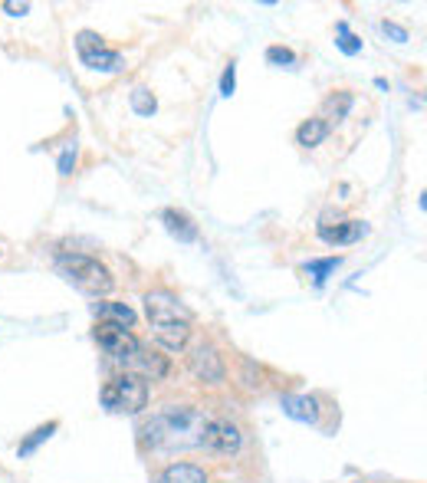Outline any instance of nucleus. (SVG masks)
Here are the masks:
<instances>
[{
  "label": "nucleus",
  "instance_id": "f257e3e1",
  "mask_svg": "<svg viewBox=\"0 0 427 483\" xmlns=\"http://www.w3.org/2000/svg\"><path fill=\"white\" fill-rule=\"evenodd\" d=\"M208 415L200 407L191 405H174L165 407L142 427V441L162 451H174V447H200V434H204Z\"/></svg>",
  "mask_w": 427,
  "mask_h": 483
},
{
  "label": "nucleus",
  "instance_id": "f03ea898",
  "mask_svg": "<svg viewBox=\"0 0 427 483\" xmlns=\"http://www.w3.org/2000/svg\"><path fill=\"white\" fill-rule=\"evenodd\" d=\"M59 273L67 276L69 283H76L79 290L93 296H109L115 290V276L109 273V266L99 264L95 256L85 254H63L59 256Z\"/></svg>",
  "mask_w": 427,
  "mask_h": 483
},
{
  "label": "nucleus",
  "instance_id": "7ed1b4c3",
  "mask_svg": "<svg viewBox=\"0 0 427 483\" xmlns=\"http://www.w3.org/2000/svg\"><path fill=\"white\" fill-rule=\"evenodd\" d=\"M102 405L109 411H122V415H138L148 407V381L135 371H119L115 379L105 381Z\"/></svg>",
  "mask_w": 427,
  "mask_h": 483
},
{
  "label": "nucleus",
  "instance_id": "20e7f679",
  "mask_svg": "<svg viewBox=\"0 0 427 483\" xmlns=\"http://www.w3.org/2000/svg\"><path fill=\"white\" fill-rule=\"evenodd\" d=\"M93 339L99 342V349L112 362H119V365H132L138 349H142V342L135 339L125 326H115V322H99L93 329Z\"/></svg>",
  "mask_w": 427,
  "mask_h": 483
},
{
  "label": "nucleus",
  "instance_id": "39448f33",
  "mask_svg": "<svg viewBox=\"0 0 427 483\" xmlns=\"http://www.w3.org/2000/svg\"><path fill=\"white\" fill-rule=\"evenodd\" d=\"M145 313H148L152 329L174 326V322H191V313L178 303V296H171L168 290H155V293L145 296Z\"/></svg>",
  "mask_w": 427,
  "mask_h": 483
},
{
  "label": "nucleus",
  "instance_id": "423d86ee",
  "mask_svg": "<svg viewBox=\"0 0 427 483\" xmlns=\"http://www.w3.org/2000/svg\"><path fill=\"white\" fill-rule=\"evenodd\" d=\"M240 444H244V434H240L237 425H230V421H224V417H218V421H208V425H204L200 447H208L210 454L230 457V454H237Z\"/></svg>",
  "mask_w": 427,
  "mask_h": 483
},
{
  "label": "nucleus",
  "instance_id": "0eeeda50",
  "mask_svg": "<svg viewBox=\"0 0 427 483\" xmlns=\"http://www.w3.org/2000/svg\"><path fill=\"white\" fill-rule=\"evenodd\" d=\"M79 47V57L89 69H102V73H115V69H122V57L112 53V49H105L102 37H95L93 30H83L76 40Z\"/></svg>",
  "mask_w": 427,
  "mask_h": 483
},
{
  "label": "nucleus",
  "instance_id": "6e6552de",
  "mask_svg": "<svg viewBox=\"0 0 427 483\" xmlns=\"http://www.w3.org/2000/svg\"><path fill=\"white\" fill-rule=\"evenodd\" d=\"M188 365H191V375L198 381H204V385H220L224 375H227L224 371V359L218 355L214 345H198V349L191 352Z\"/></svg>",
  "mask_w": 427,
  "mask_h": 483
},
{
  "label": "nucleus",
  "instance_id": "1a4fd4ad",
  "mask_svg": "<svg viewBox=\"0 0 427 483\" xmlns=\"http://www.w3.org/2000/svg\"><path fill=\"white\" fill-rule=\"evenodd\" d=\"M283 411L293 421H303V425H316L319 421V398L313 395H283Z\"/></svg>",
  "mask_w": 427,
  "mask_h": 483
},
{
  "label": "nucleus",
  "instance_id": "9d476101",
  "mask_svg": "<svg viewBox=\"0 0 427 483\" xmlns=\"http://www.w3.org/2000/svg\"><path fill=\"white\" fill-rule=\"evenodd\" d=\"M135 369V375H142V379H152V381H162L165 375H168V359H165L162 352H148V349H138V355H135V362H132Z\"/></svg>",
  "mask_w": 427,
  "mask_h": 483
},
{
  "label": "nucleus",
  "instance_id": "9b49d317",
  "mask_svg": "<svg viewBox=\"0 0 427 483\" xmlns=\"http://www.w3.org/2000/svg\"><path fill=\"white\" fill-rule=\"evenodd\" d=\"M162 220H165V228H168L171 237H178L181 244H194V240H198V224H194L184 210H174V208L165 210Z\"/></svg>",
  "mask_w": 427,
  "mask_h": 483
},
{
  "label": "nucleus",
  "instance_id": "f8f14e48",
  "mask_svg": "<svg viewBox=\"0 0 427 483\" xmlns=\"http://www.w3.org/2000/svg\"><path fill=\"white\" fill-rule=\"evenodd\" d=\"M155 483H208V474L198 464H168Z\"/></svg>",
  "mask_w": 427,
  "mask_h": 483
},
{
  "label": "nucleus",
  "instance_id": "ddd939ff",
  "mask_svg": "<svg viewBox=\"0 0 427 483\" xmlns=\"http://www.w3.org/2000/svg\"><path fill=\"white\" fill-rule=\"evenodd\" d=\"M361 234H365V224L361 220H342V224H335V228H319V237L325 240V244H351V240H359Z\"/></svg>",
  "mask_w": 427,
  "mask_h": 483
},
{
  "label": "nucleus",
  "instance_id": "4468645a",
  "mask_svg": "<svg viewBox=\"0 0 427 483\" xmlns=\"http://www.w3.org/2000/svg\"><path fill=\"white\" fill-rule=\"evenodd\" d=\"M325 135H329V122H325V119H306V122L296 129V145L316 148V145L325 142Z\"/></svg>",
  "mask_w": 427,
  "mask_h": 483
},
{
  "label": "nucleus",
  "instance_id": "2eb2a0df",
  "mask_svg": "<svg viewBox=\"0 0 427 483\" xmlns=\"http://www.w3.org/2000/svg\"><path fill=\"white\" fill-rule=\"evenodd\" d=\"M93 313L99 316V322H115V326H125V329L135 326L132 306H125V303H95Z\"/></svg>",
  "mask_w": 427,
  "mask_h": 483
},
{
  "label": "nucleus",
  "instance_id": "dca6fc26",
  "mask_svg": "<svg viewBox=\"0 0 427 483\" xmlns=\"http://www.w3.org/2000/svg\"><path fill=\"white\" fill-rule=\"evenodd\" d=\"M57 427H59V421H49V425L37 427V431H33V434H30L27 441H23V444L17 447V454H20V457H30L40 444H43V441H47L49 434H53V431H57Z\"/></svg>",
  "mask_w": 427,
  "mask_h": 483
},
{
  "label": "nucleus",
  "instance_id": "f3484780",
  "mask_svg": "<svg viewBox=\"0 0 427 483\" xmlns=\"http://www.w3.org/2000/svg\"><path fill=\"white\" fill-rule=\"evenodd\" d=\"M339 264H342V256H325V260H313V264H306L303 270H306L309 276H313L316 283H325V276L333 273V270H335Z\"/></svg>",
  "mask_w": 427,
  "mask_h": 483
},
{
  "label": "nucleus",
  "instance_id": "a211bd4d",
  "mask_svg": "<svg viewBox=\"0 0 427 483\" xmlns=\"http://www.w3.org/2000/svg\"><path fill=\"white\" fill-rule=\"evenodd\" d=\"M335 33H339V40H335V43H339V49L345 53V57H355V53H361V40L355 37V33L345 27V23H339V27H335Z\"/></svg>",
  "mask_w": 427,
  "mask_h": 483
},
{
  "label": "nucleus",
  "instance_id": "6ab92c4d",
  "mask_svg": "<svg viewBox=\"0 0 427 483\" xmlns=\"http://www.w3.org/2000/svg\"><path fill=\"white\" fill-rule=\"evenodd\" d=\"M351 109V95L349 93H335L325 99V112L333 115V119H345Z\"/></svg>",
  "mask_w": 427,
  "mask_h": 483
},
{
  "label": "nucleus",
  "instance_id": "aec40b11",
  "mask_svg": "<svg viewBox=\"0 0 427 483\" xmlns=\"http://www.w3.org/2000/svg\"><path fill=\"white\" fill-rule=\"evenodd\" d=\"M132 109L138 115H152L155 109H158V103H155V95L148 93V89H135V93H132Z\"/></svg>",
  "mask_w": 427,
  "mask_h": 483
},
{
  "label": "nucleus",
  "instance_id": "412c9836",
  "mask_svg": "<svg viewBox=\"0 0 427 483\" xmlns=\"http://www.w3.org/2000/svg\"><path fill=\"white\" fill-rule=\"evenodd\" d=\"M266 59H270V63H276V67H293L296 53H293V49H286V47H270V49H266Z\"/></svg>",
  "mask_w": 427,
  "mask_h": 483
},
{
  "label": "nucleus",
  "instance_id": "4be33fe9",
  "mask_svg": "<svg viewBox=\"0 0 427 483\" xmlns=\"http://www.w3.org/2000/svg\"><path fill=\"white\" fill-rule=\"evenodd\" d=\"M234 89H237V69H234V63H230L227 69H224V76H220V93L227 95H234Z\"/></svg>",
  "mask_w": 427,
  "mask_h": 483
},
{
  "label": "nucleus",
  "instance_id": "5701e85b",
  "mask_svg": "<svg viewBox=\"0 0 427 483\" xmlns=\"http://www.w3.org/2000/svg\"><path fill=\"white\" fill-rule=\"evenodd\" d=\"M73 165H76V145H67L63 155H59V174H69Z\"/></svg>",
  "mask_w": 427,
  "mask_h": 483
},
{
  "label": "nucleus",
  "instance_id": "b1692460",
  "mask_svg": "<svg viewBox=\"0 0 427 483\" xmlns=\"http://www.w3.org/2000/svg\"><path fill=\"white\" fill-rule=\"evenodd\" d=\"M381 30H385L388 37H395V40H398V43H405V40H408V30H405V27H398V23H391V20H385V23H381Z\"/></svg>",
  "mask_w": 427,
  "mask_h": 483
},
{
  "label": "nucleus",
  "instance_id": "393cba45",
  "mask_svg": "<svg viewBox=\"0 0 427 483\" xmlns=\"http://www.w3.org/2000/svg\"><path fill=\"white\" fill-rule=\"evenodd\" d=\"M4 10H7L10 17H23L30 10V4H4Z\"/></svg>",
  "mask_w": 427,
  "mask_h": 483
}]
</instances>
